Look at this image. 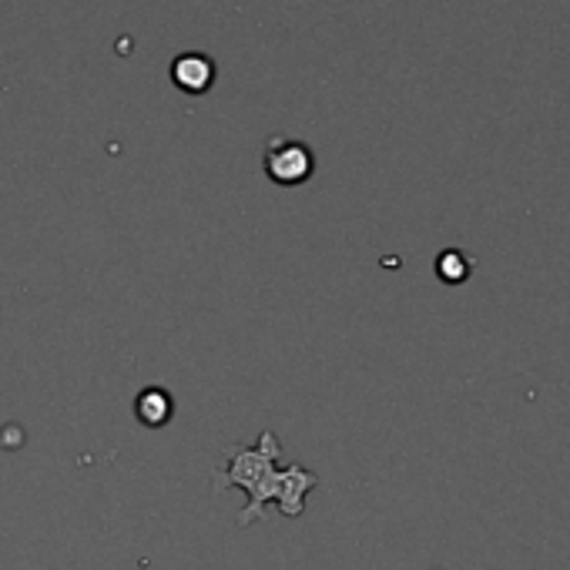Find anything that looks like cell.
I'll use <instances>...</instances> for the list:
<instances>
[{
  "label": "cell",
  "instance_id": "3",
  "mask_svg": "<svg viewBox=\"0 0 570 570\" xmlns=\"http://www.w3.org/2000/svg\"><path fill=\"white\" fill-rule=\"evenodd\" d=\"M171 85L185 95H205L215 85V61L198 51H185L171 61Z\"/></svg>",
  "mask_w": 570,
  "mask_h": 570
},
{
  "label": "cell",
  "instance_id": "1",
  "mask_svg": "<svg viewBox=\"0 0 570 570\" xmlns=\"http://www.w3.org/2000/svg\"><path fill=\"white\" fill-rule=\"evenodd\" d=\"M228 466L215 473L218 490H242L248 497L245 510L238 513V527H252L265 503H275L282 517H303L306 497L320 487V473L306 466H278L282 443L272 430H262L255 446H228Z\"/></svg>",
  "mask_w": 570,
  "mask_h": 570
},
{
  "label": "cell",
  "instance_id": "6",
  "mask_svg": "<svg viewBox=\"0 0 570 570\" xmlns=\"http://www.w3.org/2000/svg\"><path fill=\"white\" fill-rule=\"evenodd\" d=\"M433 570H440V567H433Z\"/></svg>",
  "mask_w": 570,
  "mask_h": 570
},
{
  "label": "cell",
  "instance_id": "2",
  "mask_svg": "<svg viewBox=\"0 0 570 570\" xmlns=\"http://www.w3.org/2000/svg\"><path fill=\"white\" fill-rule=\"evenodd\" d=\"M262 168L265 178L282 185V188H296L306 185L316 171V155L306 141L299 138H268L265 141V155H262Z\"/></svg>",
  "mask_w": 570,
  "mask_h": 570
},
{
  "label": "cell",
  "instance_id": "5",
  "mask_svg": "<svg viewBox=\"0 0 570 570\" xmlns=\"http://www.w3.org/2000/svg\"><path fill=\"white\" fill-rule=\"evenodd\" d=\"M473 265H476V262H473L466 252H460V248H446V252L436 255V275H440V282H446V285L466 282L470 272H473Z\"/></svg>",
  "mask_w": 570,
  "mask_h": 570
},
{
  "label": "cell",
  "instance_id": "4",
  "mask_svg": "<svg viewBox=\"0 0 570 570\" xmlns=\"http://www.w3.org/2000/svg\"><path fill=\"white\" fill-rule=\"evenodd\" d=\"M135 416H138V423L148 426V430L168 426L171 416H175V400H171V393L161 390V386L141 390V393L135 396Z\"/></svg>",
  "mask_w": 570,
  "mask_h": 570
}]
</instances>
